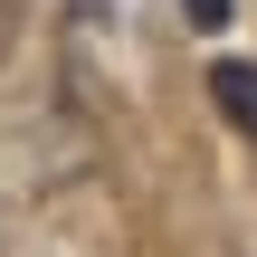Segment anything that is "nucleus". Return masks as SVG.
Instances as JSON below:
<instances>
[{
    "mask_svg": "<svg viewBox=\"0 0 257 257\" xmlns=\"http://www.w3.org/2000/svg\"><path fill=\"white\" fill-rule=\"evenodd\" d=\"M210 105H219L238 134H257V67L248 57H219V67H210Z\"/></svg>",
    "mask_w": 257,
    "mask_h": 257,
    "instance_id": "nucleus-1",
    "label": "nucleus"
},
{
    "mask_svg": "<svg viewBox=\"0 0 257 257\" xmlns=\"http://www.w3.org/2000/svg\"><path fill=\"white\" fill-rule=\"evenodd\" d=\"M181 10H191V29H219L229 19V0H181Z\"/></svg>",
    "mask_w": 257,
    "mask_h": 257,
    "instance_id": "nucleus-2",
    "label": "nucleus"
}]
</instances>
